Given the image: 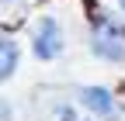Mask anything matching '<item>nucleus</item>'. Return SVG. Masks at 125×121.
<instances>
[{
	"label": "nucleus",
	"mask_w": 125,
	"mask_h": 121,
	"mask_svg": "<svg viewBox=\"0 0 125 121\" xmlns=\"http://www.w3.org/2000/svg\"><path fill=\"white\" fill-rule=\"evenodd\" d=\"M90 45H94V52H97L101 59H111V62H122V59H125V38L118 31V24L108 21V17H97Z\"/></svg>",
	"instance_id": "1"
},
{
	"label": "nucleus",
	"mask_w": 125,
	"mask_h": 121,
	"mask_svg": "<svg viewBox=\"0 0 125 121\" xmlns=\"http://www.w3.org/2000/svg\"><path fill=\"white\" fill-rule=\"evenodd\" d=\"M62 52V31L56 17H42L38 28H35V55L38 59H56Z\"/></svg>",
	"instance_id": "2"
},
{
	"label": "nucleus",
	"mask_w": 125,
	"mask_h": 121,
	"mask_svg": "<svg viewBox=\"0 0 125 121\" xmlns=\"http://www.w3.org/2000/svg\"><path fill=\"white\" fill-rule=\"evenodd\" d=\"M80 100H83V107H90L94 114H111V111H115L111 94H108V90H101V86H87L83 94H80Z\"/></svg>",
	"instance_id": "3"
},
{
	"label": "nucleus",
	"mask_w": 125,
	"mask_h": 121,
	"mask_svg": "<svg viewBox=\"0 0 125 121\" xmlns=\"http://www.w3.org/2000/svg\"><path fill=\"white\" fill-rule=\"evenodd\" d=\"M18 69V42L14 38H0V80H10Z\"/></svg>",
	"instance_id": "4"
},
{
	"label": "nucleus",
	"mask_w": 125,
	"mask_h": 121,
	"mask_svg": "<svg viewBox=\"0 0 125 121\" xmlns=\"http://www.w3.org/2000/svg\"><path fill=\"white\" fill-rule=\"evenodd\" d=\"M59 121H76V111H73V107H62V111H59Z\"/></svg>",
	"instance_id": "5"
},
{
	"label": "nucleus",
	"mask_w": 125,
	"mask_h": 121,
	"mask_svg": "<svg viewBox=\"0 0 125 121\" xmlns=\"http://www.w3.org/2000/svg\"><path fill=\"white\" fill-rule=\"evenodd\" d=\"M118 4H122V10H125V0H118Z\"/></svg>",
	"instance_id": "6"
},
{
	"label": "nucleus",
	"mask_w": 125,
	"mask_h": 121,
	"mask_svg": "<svg viewBox=\"0 0 125 121\" xmlns=\"http://www.w3.org/2000/svg\"><path fill=\"white\" fill-rule=\"evenodd\" d=\"M7 4H10V0H7Z\"/></svg>",
	"instance_id": "7"
}]
</instances>
